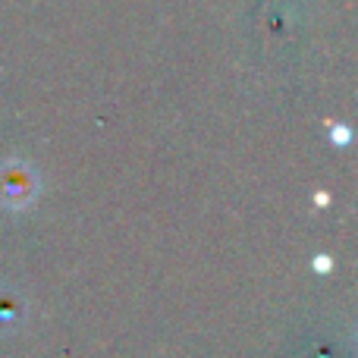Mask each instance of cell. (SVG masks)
Returning a JSON list of instances; mask_svg holds the SVG:
<instances>
[{"instance_id":"cell-1","label":"cell","mask_w":358,"mask_h":358,"mask_svg":"<svg viewBox=\"0 0 358 358\" xmlns=\"http://www.w3.org/2000/svg\"><path fill=\"white\" fill-rule=\"evenodd\" d=\"M38 195L35 170L22 161H10L0 170V201L6 208H29Z\"/></svg>"}]
</instances>
